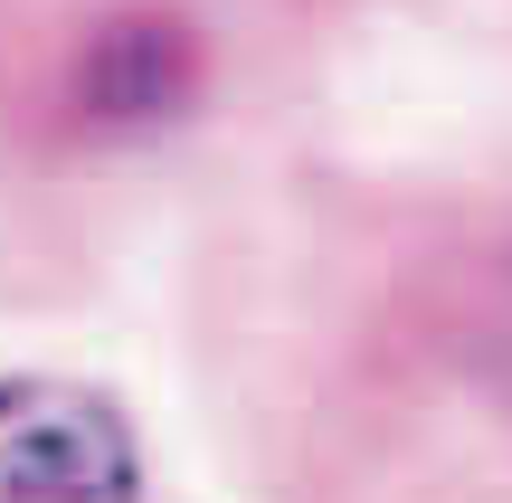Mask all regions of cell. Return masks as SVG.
<instances>
[{"mask_svg":"<svg viewBox=\"0 0 512 503\" xmlns=\"http://www.w3.org/2000/svg\"><path fill=\"white\" fill-rule=\"evenodd\" d=\"M494 361H503V380H512V276H503V323H494Z\"/></svg>","mask_w":512,"mask_h":503,"instance_id":"cell-2","label":"cell"},{"mask_svg":"<svg viewBox=\"0 0 512 503\" xmlns=\"http://www.w3.org/2000/svg\"><path fill=\"white\" fill-rule=\"evenodd\" d=\"M0 503H152L133 418L86 380L0 371Z\"/></svg>","mask_w":512,"mask_h":503,"instance_id":"cell-1","label":"cell"}]
</instances>
